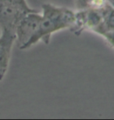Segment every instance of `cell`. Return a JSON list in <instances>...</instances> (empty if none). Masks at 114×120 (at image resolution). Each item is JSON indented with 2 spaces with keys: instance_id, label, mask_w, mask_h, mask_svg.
Returning a JSON list of instances; mask_svg holds the SVG:
<instances>
[{
  "instance_id": "cell-9",
  "label": "cell",
  "mask_w": 114,
  "mask_h": 120,
  "mask_svg": "<svg viewBox=\"0 0 114 120\" xmlns=\"http://www.w3.org/2000/svg\"><path fill=\"white\" fill-rule=\"evenodd\" d=\"M1 32H2V30H1V27H0V34H1Z\"/></svg>"
},
{
  "instance_id": "cell-2",
  "label": "cell",
  "mask_w": 114,
  "mask_h": 120,
  "mask_svg": "<svg viewBox=\"0 0 114 120\" xmlns=\"http://www.w3.org/2000/svg\"><path fill=\"white\" fill-rule=\"evenodd\" d=\"M42 13L37 10L25 14L16 28V41L20 49H29V44L39 28Z\"/></svg>"
},
{
  "instance_id": "cell-4",
  "label": "cell",
  "mask_w": 114,
  "mask_h": 120,
  "mask_svg": "<svg viewBox=\"0 0 114 120\" xmlns=\"http://www.w3.org/2000/svg\"><path fill=\"white\" fill-rule=\"evenodd\" d=\"M0 34V80L3 79L8 69L12 48L16 41V32L13 30L1 29Z\"/></svg>"
},
{
  "instance_id": "cell-6",
  "label": "cell",
  "mask_w": 114,
  "mask_h": 120,
  "mask_svg": "<svg viewBox=\"0 0 114 120\" xmlns=\"http://www.w3.org/2000/svg\"><path fill=\"white\" fill-rule=\"evenodd\" d=\"M108 3L106 0H76L77 10L88 9H101Z\"/></svg>"
},
{
  "instance_id": "cell-1",
  "label": "cell",
  "mask_w": 114,
  "mask_h": 120,
  "mask_svg": "<svg viewBox=\"0 0 114 120\" xmlns=\"http://www.w3.org/2000/svg\"><path fill=\"white\" fill-rule=\"evenodd\" d=\"M75 23V12L66 7L50 3L42 5V20L39 28L29 44V48L38 41L48 45L54 33L64 29H71Z\"/></svg>"
},
{
  "instance_id": "cell-8",
  "label": "cell",
  "mask_w": 114,
  "mask_h": 120,
  "mask_svg": "<svg viewBox=\"0 0 114 120\" xmlns=\"http://www.w3.org/2000/svg\"><path fill=\"white\" fill-rule=\"evenodd\" d=\"M106 1H107V2L110 5V6L114 7V0H106Z\"/></svg>"
},
{
  "instance_id": "cell-5",
  "label": "cell",
  "mask_w": 114,
  "mask_h": 120,
  "mask_svg": "<svg viewBox=\"0 0 114 120\" xmlns=\"http://www.w3.org/2000/svg\"><path fill=\"white\" fill-rule=\"evenodd\" d=\"M102 22L94 32L99 35H102L107 31L114 30V7L106 3L102 8Z\"/></svg>"
},
{
  "instance_id": "cell-7",
  "label": "cell",
  "mask_w": 114,
  "mask_h": 120,
  "mask_svg": "<svg viewBox=\"0 0 114 120\" xmlns=\"http://www.w3.org/2000/svg\"><path fill=\"white\" fill-rule=\"evenodd\" d=\"M0 3L19 6V7H21V8L27 9H31V7L27 3L26 0H0Z\"/></svg>"
},
{
  "instance_id": "cell-3",
  "label": "cell",
  "mask_w": 114,
  "mask_h": 120,
  "mask_svg": "<svg viewBox=\"0 0 114 120\" xmlns=\"http://www.w3.org/2000/svg\"><path fill=\"white\" fill-rule=\"evenodd\" d=\"M35 9H27L19 6L0 3V27L1 29L13 30L23 16Z\"/></svg>"
}]
</instances>
